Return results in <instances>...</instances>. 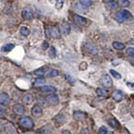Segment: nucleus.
<instances>
[{
  "label": "nucleus",
  "mask_w": 134,
  "mask_h": 134,
  "mask_svg": "<svg viewBox=\"0 0 134 134\" xmlns=\"http://www.w3.org/2000/svg\"><path fill=\"white\" fill-rule=\"evenodd\" d=\"M113 47L115 49L118 50H124L125 48V45L124 44H122L121 42H114L113 43Z\"/></svg>",
  "instance_id": "21"
},
{
  "label": "nucleus",
  "mask_w": 134,
  "mask_h": 134,
  "mask_svg": "<svg viewBox=\"0 0 134 134\" xmlns=\"http://www.w3.org/2000/svg\"><path fill=\"white\" fill-rule=\"evenodd\" d=\"M96 93L99 96H105V95H106V94H107V91L101 88H97Z\"/></svg>",
  "instance_id": "30"
},
{
  "label": "nucleus",
  "mask_w": 134,
  "mask_h": 134,
  "mask_svg": "<svg viewBox=\"0 0 134 134\" xmlns=\"http://www.w3.org/2000/svg\"><path fill=\"white\" fill-rule=\"evenodd\" d=\"M44 83H45V81L44 79H37L34 82L33 85L34 87H40L41 86L44 85Z\"/></svg>",
  "instance_id": "22"
},
{
  "label": "nucleus",
  "mask_w": 134,
  "mask_h": 134,
  "mask_svg": "<svg viewBox=\"0 0 134 134\" xmlns=\"http://www.w3.org/2000/svg\"><path fill=\"white\" fill-rule=\"evenodd\" d=\"M32 114L35 117H40L42 115V109L39 105H34L32 109Z\"/></svg>",
  "instance_id": "9"
},
{
  "label": "nucleus",
  "mask_w": 134,
  "mask_h": 134,
  "mask_svg": "<svg viewBox=\"0 0 134 134\" xmlns=\"http://www.w3.org/2000/svg\"><path fill=\"white\" fill-rule=\"evenodd\" d=\"M10 98L9 95L5 93L0 94V104L3 105H8L10 103Z\"/></svg>",
  "instance_id": "8"
},
{
  "label": "nucleus",
  "mask_w": 134,
  "mask_h": 134,
  "mask_svg": "<svg viewBox=\"0 0 134 134\" xmlns=\"http://www.w3.org/2000/svg\"><path fill=\"white\" fill-rule=\"evenodd\" d=\"M73 117L76 121H82L86 117V114L82 111H75L73 114Z\"/></svg>",
  "instance_id": "16"
},
{
  "label": "nucleus",
  "mask_w": 134,
  "mask_h": 134,
  "mask_svg": "<svg viewBox=\"0 0 134 134\" xmlns=\"http://www.w3.org/2000/svg\"><path fill=\"white\" fill-rule=\"evenodd\" d=\"M62 134H71V133L69 130H64L62 131Z\"/></svg>",
  "instance_id": "40"
},
{
  "label": "nucleus",
  "mask_w": 134,
  "mask_h": 134,
  "mask_svg": "<svg viewBox=\"0 0 134 134\" xmlns=\"http://www.w3.org/2000/svg\"><path fill=\"white\" fill-rule=\"evenodd\" d=\"M100 82H101L103 86L107 87V88H109L113 85V81L108 75H103L100 79Z\"/></svg>",
  "instance_id": "5"
},
{
  "label": "nucleus",
  "mask_w": 134,
  "mask_h": 134,
  "mask_svg": "<svg viewBox=\"0 0 134 134\" xmlns=\"http://www.w3.org/2000/svg\"><path fill=\"white\" fill-rule=\"evenodd\" d=\"M13 111L16 115H22L26 111V109L23 105L20 103H17L14 105L13 107Z\"/></svg>",
  "instance_id": "7"
},
{
  "label": "nucleus",
  "mask_w": 134,
  "mask_h": 134,
  "mask_svg": "<svg viewBox=\"0 0 134 134\" xmlns=\"http://www.w3.org/2000/svg\"><path fill=\"white\" fill-rule=\"evenodd\" d=\"M63 3H64V0H57V3L55 7L58 9H61L63 6Z\"/></svg>",
  "instance_id": "32"
},
{
  "label": "nucleus",
  "mask_w": 134,
  "mask_h": 134,
  "mask_svg": "<svg viewBox=\"0 0 134 134\" xmlns=\"http://www.w3.org/2000/svg\"><path fill=\"white\" fill-rule=\"evenodd\" d=\"M133 18L132 15L129 11L126 9H122L115 14V20L119 23H123L127 20H130Z\"/></svg>",
  "instance_id": "1"
},
{
  "label": "nucleus",
  "mask_w": 134,
  "mask_h": 134,
  "mask_svg": "<svg viewBox=\"0 0 134 134\" xmlns=\"http://www.w3.org/2000/svg\"><path fill=\"white\" fill-rule=\"evenodd\" d=\"M73 18L76 23L79 24L81 25H86L87 23V20L85 18L78 15V14H75L73 16Z\"/></svg>",
  "instance_id": "13"
},
{
  "label": "nucleus",
  "mask_w": 134,
  "mask_h": 134,
  "mask_svg": "<svg viewBox=\"0 0 134 134\" xmlns=\"http://www.w3.org/2000/svg\"><path fill=\"white\" fill-rule=\"evenodd\" d=\"M105 5L110 10H116L117 9H118L119 8V3H117V2L112 0V1H110V2H106L105 3Z\"/></svg>",
  "instance_id": "15"
},
{
  "label": "nucleus",
  "mask_w": 134,
  "mask_h": 134,
  "mask_svg": "<svg viewBox=\"0 0 134 134\" xmlns=\"http://www.w3.org/2000/svg\"><path fill=\"white\" fill-rule=\"evenodd\" d=\"M109 134H113V133H112L111 132V133H109Z\"/></svg>",
  "instance_id": "44"
},
{
  "label": "nucleus",
  "mask_w": 134,
  "mask_h": 134,
  "mask_svg": "<svg viewBox=\"0 0 134 134\" xmlns=\"http://www.w3.org/2000/svg\"><path fill=\"white\" fill-rule=\"evenodd\" d=\"M108 124H109V125L111 127H113V128H117L119 125L118 121H117L115 119H109Z\"/></svg>",
  "instance_id": "24"
},
{
  "label": "nucleus",
  "mask_w": 134,
  "mask_h": 134,
  "mask_svg": "<svg viewBox=\"0 0 134 134\" xmlns=\"http://www.w3.org/2000/svg\"><path fill=\"white\" fill-rule=\"evenodd\" d=\"M110 73L112 75V76L116 79H121V75L120 73H119L118 72H117L116 70H113V69H111L110 70Z\"/></svg>",
  "instance_id": "28"
},
{
  "label": "nucleus",
  "mask_w": 134,
  "mask_h": 134,
  "mask_svg": "<svg viewBox=\"0 0 134 134\" xmlns=\"http://www.w3.org/2000/svg\"><path fill=\"white\" fill-rule=\"evenodd\" d=\"M81 134H90V132H89L88 130H87L86 128H84L81 130Z\"/></svg>",
  "instance_id": "36"
},
{
  "label": "nucleus",
  "mask_w": 134,
  "mask_h": 134,
  "mask_svg": "<svg viewBox=\"0 0 134 134\" xmlns=\"http://www.w3.org/2000/svg\"><path fill=\"white\" fill-rule=\"evenodd\" d=\"M50 37L55 38V39H59L61 38V34L59 28L58 27H53L51 29H50Z\"/></svg>",
  "instance_id": "10"
},
{
  "label": "nucleus",
  "mask_w": 134,
  "mask_h": 134,
  "mask_svg": "<svg viewBox=\"0 0 134 134\" xmlns=\"http://www.w3.org/2000/svg\"><path fill=\"white\" fill-rule=\"evenodd\" d=\"M48 55L51 58H54L56 57V56H57V50H56V49H55V48L54 46H52L50 47Z\"/></svg>",
  "instance_id": "25"
},
{
  "label": "nucleus",
  "mask_w": 134,
  "mask_h": 134,
  "mask_svg": "<svg viewBox=\"0 0 134 134\" xmlns=\"http://www.w3.org/2000/svg\"><path fill=\"white\" fill-rule=\"evenodd\" d=\"M127 86L130 88H131V89H133V90H134V82H132V83H131V82H127Z\"/></svg>",
  "instance_id": "38"
},
{
  "label": "nucleus",
  "mask_w": 134,
  "mask_h": 134,
  "mask_svg": "<svg viewBox=\"0 0 134 134\" xmlns=\"http://www.w3.org/2000/svg\"><path fill=\"white\" fill-rule=\"evenodd\" d=\"M128 44H134V39H131V40H129L127 42Z\"/></svg>",
  "instance_id": "41"
},
{
  "label": "nucleus",
  "mask_w": 134,
  "mask_h": 134,
  "mask_svg": "<svg viewBox=\"0 0 134 134\" xmlns=\"http://www.w3.org/2000/svg\"><path fill=\"white\" fill-rule=\"evenodd\" d=\"M5 130L8 134H17V130L14 125L11 123H8L5 126Z\"/></svg>",
  "instance_id": "17"
},
{
  "label": "nucleus",
  "mask_w": 134,
  "mask_h": 134,
  "mask_svg": "<svg viewBox=\"0 0 134 134\" xmlns=\"http://www.w3.org/2000/svg\"><path fill=\"white\" fill-rule=\"evenodd\" d=\"M80 3L81 5L84 7H89L93 4V1L92 0H79Z\"/></svg>",
  "instance_id": "27"
},
{
  "label": "nucleus",
  "mask_w": 134,
  "mask_h": 134,
  "mask_svg": "<svg viewBox=\"0 0 134 134\" xmlns=\"http://www.w3.org/2000/svg\"><path fill=\"white\" fill-rule=\"evenodd\" d=\"M118 3H119V5H120L121 6L124 7V8L129 7L130 5V2L129 0H119Z\"/></svg>",
  "instance_id": "29"
},
{
  "label": "nucleus",
  "mask_w": 134,
  "mask_h": 134,
  "mask_svg": "<svg viewBox=\"0 0 134 134\" xmlns=\"http://www.w3.org/2000/svg\"><path fill=\"white\" fill-rule=\"evenodd\" d=\"M62 30H63V32L64 34H69L70 33V30H71V28H70V26L67 21H64L63 24H62Z\"/></svg>",
  "instance_id": "20"
},
{
  "label": "nucleus",
  "mask_w": 134,
  "mask_h": 134,
  "mask_svg": "<svg viewBox=\"0 0 134 134\" xmlns=\"http://www.w3.org/2000/svg\"><path fill=\"white\" fill-rule=\"evenodd\" d=\"M111 96L112 98L114 99L115 100L119 102L121 101L123 99V94H122V92L119 90H115L113 91L112 94H111Z\"/></svg>",
  "instance_id": "11"
},
{
  "label": "nucleus",
  "mask_w": 134,
  "mask_h": 134,
  "mask_svg": "<svg viewBox=\"0 0 134 134\" xmlns=\"http://www.w3.org/2000/svg\"><path fill=\"white\" fill-rule=\"evenodd\" d=\"M65 77H66V79L69 81V82H73V79H72V77H70V76L69 75H65Z\"/></svg>",
  "instance_id": "37"
},
{
  "label": "nucleus",
  "mask_w": 134,
  "mask_h": 134,
  "mask_svg": "<svg viewBox=\"0 0 134 134\" xmlns=\"http://www.w3.org/2000/svg\"><path fill=\"white\" fill-rule=\"evenodd\" d=\"M81 66H82V67L83 68V69H82V70H85V69H86V68H87V64L85 62H83V63H81Z\"/></svg>",
  "instance_id": "39"
},
{
  "label": "nucleus",
  "mask_w": 134,
  "mask_h": 134,
  "mask_svg": "<svg viewBox=\"0 0 134 134\" xmlns=\"http://www.w3.org/2000/svg\"><path fill=\"white\" fill-rule=\"evenodd\" d=\"M42 48L44 49V50H46V49L48 48L49 45H48V44L47 42L44 41V42L42 43Z\"/></svg>",
  "instance_id": "35"
},
{
  "label": "nucleus",
  "mask_w": 134,
  "mask_h": 134,
  "mask_svg": "<svg viewBox=\"0 0 134 134\" xmlns=\"http://www.w3.org/2000/svg\"><path fill=\"white\" fill-rule=\"evenodd\" d=\"M85 47L87 50L92 55H97L99 53V50L97 48V46L91 42H87L86 43Z\"/></svg>",
  "instance_id": "6"
},
{
  "label": "nucleus",
  "mask_w": 134,
  "mask_h": 134,
  "mask_svg": "<svg viewBox=\"0 0 134 134\" xmlns=\"http://www.w3.org/2000/svg\"><path fill=\"white\" fill-rule=\"evenodd\" d=\"M107 129L105 126H101L99 130V134H107Z\"/></svg>",
  "instance_id": "33"
},
{
  "label": "nucleus",
  "mask_w": 134,
  "mask_h": 134,
  "mask_svg": "<svg viewBox=\"0 0 134 134\" xmlns=\"http://www.w3.org/2000/svg\"><path fill=\"white\" fill-rule=\"evenodd\" d=\"M20 34L24 36H28L30 34V30L26 27H21L20 29Z\"/></svg>",
  "instance_id": "26"
},
{
  "label": "nucleus",
  "mask_w": 134,
  "mask_h": 134,
  "mask_svg": "<svg viewBox=\"0 0 134 134\" xmlns=\"http://www.w3.org/2000/svg\"><path fill=\"white\" fill-rule=\"evenodd\" d=\"M59 75V72L56 69H49L47 70L44 76L46 77H55Z\"/></svg>",
  "instance_id": "18"
},
{
  "label": "nucleus",
  "mask_w": 134,
  "mask_h": 134,
  "mask_svg": "<svg viewBox=\"0 0 134 134\" xmlns=\"http://www.w3.org/2000/svg\"><path fill=\"white\" fill-rule=\"evenodd\" d=\"M19 123L22 127L26 128V129H32L34 125L33 120L29 117H21L20 119Z\"/></svg>",
  "instance_id": "2"
},
{
  "label": "nucleus",
  "mask_w": 134,
  "mask_h": 134,
  "mask_svg": "<svg viewBox=\"0 0 134 134\" xmlns=\"http://www.w3.org/2000/svg\"><path fill=\"white\" fill-rule=\"evenodd\" d=\"M21 16L25 20H30L33 18V10L30 7H26L21 12Z\"/></svg>",
  "instance_id": "4"
},
{
  "label": "nucleus",
  "mask_w": 134,
  "mask_h": 134,
  "mask_svg": "<svg viewBox=\"0 0 134 134\" xmlns=\"http://www.w3.org/2000/svg\"><path fill=\"white\" fill-rule=\"evenodd\" d=\"M6 112V109L2 105H0V115H3Z\"/></svg>",
  "instance_id": "34"
},
{
  "label": "nucleus",
  "mask_w": 134,
  "mask_h": 134,
  "mask_svg": "<svg viewBox=\"0 0 134 134\" xmlns=\"http://www.w3.org/2000/svg\"><path fill=\"white\" fill-rule=\"evenodd\" d=\"M15 46L13 44H5L1 48V51L3 52H9L14 48Z\"/></svg>",
  "instance_id": "19"
},
{
  "label": "nucleus",
  "mask_w": 134,
  "mask_h": 134,
  "mask_svg": "<svg viewBox=\"0 0 134 134\" xmlns=\"http://www.w3.org/2000/svg\"><path fill=\"white\" fill-rule=\"evenodd\" d=\"M45 100L49 105H56L59 103V97L57 94H54V93L46 96Z\"/></svg>",
  "instance_id": "3"
},
{
  "label": "nucleus",
  "mask_w": 134,
  "mask_h": 134,
  "mask_svg": "<svg viewBox=\"0 0 134 134\" xmlns=\"http://www.w3.org/2000/svg\"><path fill=\"white\" fill-rule=\"evenodd\" d=\"M48 70V69H46V68H40V69L36 70L35 74L38 76H44Z\"/></svg>",
  "instance_id": "23"
},
{
  "label": "nucleus",
  "mask_w": 134,
  "mask_h": 134,
  "mask_svg": "<svg viewBox=\"0 0 134 134\" xmlns=\"http://www.w3.org/2000/svg\"><path fill=\"white\" fill-rule=\"evenodd\" d=\"M126 54L127 56L131 58H134V48L130 47L127 48Z\"/></svg>",
  "instance_id": "31"
},
{
  "label": "nucleus",
  "mask_w": 134,
  "mask_h": 134,
  "mask_svg": "<svg viewBox=\"0 0 134 134\" xmlns=\"http://www.w3.org/2000/svg\"><path fill=\"white\" fill-rule=\"evenodd\" d=\"M131 115L134 117V106L133 107H131Z\"/></svg>",
  "instance_id": "42"
},
{
  "label": "nucleus",
  "mask_w": 134,
  "mask_h": 134,
  "mask_svg": "<svg viewBox=\"0 0 134 134\" xmlns=\"http://www.w3.org/2000/svg\"><path fill=\"white\" fill-rule=\"evenodd\" d=\"M21 134H29V133H21Z\"/></svg>",
  "instance_id": "43"
},
{
  "label": "nucleus",
  "mask_w": 134,
  "mask_h": 134,
  "mask_svg": "<svg viewBox=\"0 0 134 134\" xmlns=\"http://www.w3.org/2000/svg\"><path fill=\"white\" fill-rule=\"evenodd\" d=\"M21 100H22V103L24 105H29L30 104H32V102H33L34 97L31 94H26L22 97Z\"/></svg>",
  "instance_id": "14"
},
{
  "label": "nucleus",
  "mask_w": 134,
  "mask_h": 134,
  "mask_svg": "<svg viewBox=\"0 0 134 134\" xmlns=\"http://www.w3.org/2000/svg\"><path fill=\"white\" fill-rule=\"evenodd\" d=\"M57 91V88L52 86H44L41 88V91L46 94H52Z\"/></svg>",
  "instance_id": "12"
}]
</instances>
